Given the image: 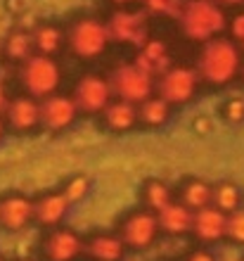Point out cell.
<instances>
[{"mask_svg": "<svg viewBox=\"0 0 244 261\" xmlns=\"http://www.w3.org/2000/svg\"><path fill=\"white\" fill-rule=\"evenodd\" d=\"M225 235H228L230 240L244 245V212L235 209V212L225 219Z\"/></svg>", "mask_w": 244, "mask_h": 261, "instance_id": "obj_26", "label": "cell"}, {"mask_svg": "<svg viewBox=\"0 0 244 261\" xmlns=\"http://www.w3.org/2000/svg\"><path fill=\"white\" fill-rule=\"evenodd\" d=\"M223 114H225V119H228V121H232V124L242 121V119H244V100H242V97H235V100H230V102L225 105Z\"/></svg>", "mask_w": 244, "mask_h": 261, "instance_id": "obj_29", "label": "cell"}, {"mask_svg": "<svg viewBox=\"0 0 244 261\" xmlns=\"http://www.w3.org/2000/svg\"><path fill=\"white\" fill-rule=\"evenodd\" d=\"M149 12H156V14H173L178 17L180 7H183V0H145Z\"/></svg>", "mask_w": 244, "mask_h": 261, "instance_id": "obj_28", "label": "cell"}, {"mask_svg": "<svg viewBox=\"0 0 244 261\" xmlns=\"http://www.w3.org/2000/svg\"><path fill=\"white\" fill-rule=\"evenodd\" d=\"M0 53H3V43H0Z\"/></svg>", "mask_w": 244, "mask_h": 261, "instance_id": "obj_38", "label": "cell"}, {"mask_svg": "<svg viewBox=\"0 0 244 261\" xmlns=\"http://www.w3.org/2000/svg\"><path fill=\"white\" fill-rule=\"evenodd\" d=\"M67 43L78 57H97L107 48L109 31L102 21L86 17V19H78L69 29Z\"/></svg>", "mask_w": 244, "mask_h": 261, "instance_id": "obj_4", "label": "cell"}, {"mask_svg": "<svg viewBox=\"0 0 244 261\" xmlns=\"http://www.w3.org/2000/svg\"><path fill=\"white\" fill-rule=\"evenodd\" d=\"M24 261H31V259H24Z\"/></svg>", "mask_w": 244, "mask_h": 261, "instance_id": "obj_39", "label": "cell"}, {"mask_svg": "<svg viewBox=\"0 0 244 261\" xmlns=\"http://www.w3.org/2000/svg\"><path fill=\"white\" fill-rule=\"evenodd\" d=\"M67 197L64 195H45L43 199H38L34 206V216L41 221L43 226H55L60 223L64 212H67Z\"/></svg>", "mask_w": 244, "mask_h": 261, "instance_id": "obj_18", "label": "cell"}, {"mask_svg": "<svg viewBox=\"0 0 244 261\" xmlns=\"http://www.w3.org/2000/svg\"><path fill=\"white\" fill-rule=\"evenodd\" d=\"M76 117V102L64 95L48 97L41 107V121L48 126L50 130H62L67 128Z\"/></svg>", "mask_w": 244, "mask_h": 261, "instance_id": "obj_12", "label": "cell"}, {"mask_svg": "<svg viewBox=\"0 0 244 261\" xmlns=\"http://www.w3.org/2000/svg\"><path fill=\"white\" fill-rule=\"evenodd\" d=\"M21 83L34 97H48L60 86V67L48 55H34L24 60Z\"/></svg>", "mask_w": 244, "mask_h": 261, "instance_id": "obj_3", "label": "cell"}, {"mask_svg": "<svg viewBox=\"0 0 244 261\" xmlns=\"http://www.w3.org/2000/svg\"><path fill=\"white\" fill-rule=\"evenodd\" d=\"M199 76L209 83H228L239 71V53L225 38H211L204 43L202 53L197 57Z\"/></svg>", "mask_w": 244, "mask_h": 261, "instance_id": "obj_2", "label": "cell"}, {"mask_svg": "<svg viewBox=\"0 0 244 261\" xmlns=\"http://www.w3.org/2000/svg\"><path fill=\"white\" fill-rule=\"evenodd\" d=\"M116 3H130V0H116Z\"/></svg>", "mask_w": 244, "mask_h": 261, "instance_id": "obj_37", "label": "cell"}, {"mask_svg": "<svg viewBox=\"0 0 244 261\" xmlns=\"http://www.w3.org/2000/svg\"><path fill=\"white\" fill-rule=\"evenodd\" d=\"M197 90V74L192 69H169L161 74L159 81V93L161 100H166L169 105H178V102H187Z\"/></svg>", "mask_w": 244, "mask_h": 261, "instance_id": "obj_8", "label": "cell"}, {"mask_svg": "<svg viewBox=\"0 0 244 261\" xmlns=\"http://www.w3.org/2000/svg\"><path fill=\"white\" fill-rule=\"evenodd\" d=\"M109 38L119 43H128V45H143L149 36V27L143 12H133V10H119L112 14L107 24Z\"/></svg>", "mask_w": 244, "mask_h": 261, "instance_id": "obj_5", "label": "cell"}, {"mask_svg": "<svg viewBox=\"0 0 244 261\" xmlns=\"http://www.w3.org/2000/svg\"><path fill=\"white\" fill-rule=\"evenodd\" d=\"M145 199H147V204L152 206V209L159 212L161 206H166L171 202V193L164 183H159V180H149L147 186H145Z\"/></svg>", "mask_w": 244, "mask_h": 261, "instance_id": "obj_25", "label": "cell"}, {"mask_svg": "<svg viewBox=\"0 0 244 261\" xmlns=\"http://www.w3.org/2000/svg\"><path fill=\"white\" fill-rule=\"evenodd\" d=\"M31 216H34V204L26 197L12 195V197H5L0 202V223L10 230L24 228L31 221Z\"/></svg>", "mask_w": 244, "mask_h": 261, "instance_id": "obj_15", "label": "cell"}, {"mask_svg": "<svg viewBox=\"0 0 244 261\" xmlns=\"http://www.w3.org/2000/svg\"><path fill=\"white\" fill-rule=\"evenodd\" d=\"M112 86L126 102H143L152 93V76L133 64V67H119L112 74Z\"/></svg>", "mask_w": 244, "mask_h": 261, "instance_id": "obj_7", "label": "cell"}, {"mask_svg": "<svg viewBox=\"0 0 244 261\" xmlns=\"http://www.w3.org/2000/svg\"><path fill=\"white\" fill-rule=\"evenodd\" d=\"M62 41H64V36H62V31L57 27H41L34 36L36 48L41 50L43 55H52V53H57V50L62 48Z\"/></svg>", "mask_w": 244, "mask_h": 261, "instance_id": "obj_23", "label": "cell"}, {"mask_svg": "<svg viewBox=\"0 0 244 261\" xmlns=\"http://www.w3.org/2000/svg\"><path fill=\"white\" fill-rule=\"evenodd\" d=\"M232 34H235V38H237L239 45L244 48V12L232 19Z\"/></svg>", "mask_w": 244, "mask_h": 261, "instance_id": "obj_30", "label": "cell"}, {"mask_svg": "<svg viewBox=\"0 0 244 261\" xmlns=\"http://www.w3.org/2000/svg\"><path fill=\"white\" fill-rule=\"evenodd\" d=\"M7 124L14 130H31L41 121V107L31 100V97H17L5 107Z\"/></svg>", "mask_w": 244, "mask_h": 261, "instance_id": "obj_14", "label": "cell"}, {"mask_svg": "<svg viewBox=\"0 0 244 261\" xmlns=\"http://www.w3.org/2000/svg\"><path fill=\"white\" fill-rule=\"evenodd\" d=\"M221 3H239V0H221Z\"/></svg>", "mask_w": 244, "mask_h": 261, "instance_id": "obj_36", "label": "cell"}, {"mask_svg": "<svg viewBox=\"0 0 244 261\" xmlns=\"http://www.w3.org/2000/svg\"><path fill=\"white\" fill-rule=\"evenodd\" d=\"M187 261H216V259H213V256H211L209 252L199 249V252H192V254L187 256Z\"/></svg>", "mask_w": 244, "mask_h": 261, "instance_id": "obj_31", "label": "cell"}, {"mask_svg": "<svg viewBox=\"0 0 244 261\" xmlns=\"http://www.w3.org/2000/svg\"><path fill=\"white\" fill-rule=\"evenodd\" d=\"M7 107V93H5V86L0 83V112H5Z\"/></svg>", "mask_w": 244, "mask_h": 261, "instance_id": "obj_33", "label": "cell"}, {"mask_svg": "<svg viewBox=\"0 0 244 261\" xmlns=\"http://www.w3.org/2000/svg\"><path fill=\"white\" fill-rule=\"evenodd\" d=\"M178 21L192 41H211L225 27V14L213 0H187L183 3Z\"/></svg>", "mask_w": 244, "mask_h": 261, "instance_id": "obj_1", "label": "cell"}, {"mask_svg": "<svg viewBox=\"0 0 244 261\" xmlns=\"http://www.w3.org/2000/svg\"><path fill=\"white\" fill-rule=\"evenodd\" d=\"M138 117L143 119L147 126H161L169 119V102L161 97H147L140 102V112Z\"/></svg>", "mask_w": 244, "mask_h": 261, "instance_id": "obj_20", "label": "cell"}, {"mask_svg": "<svg viewBox=\"0 0 244 261\" xmlns=\"http://www.w3.org/2000/svg\"><path fill=\"white\" fill-rule=\"evenodd\" d=\"M135 64L143 71H147L149 76L154 74H164L171 69V50L166 43L154 41V38H147V41L140 45V53H138Z\"/></svg>", "mask_w": 244, "mask_h": 261, "instance_id": "obj_11", "label": "cell"}, {"mask_svg": "<svg viewBox=\"0 0 244 261\" xmlns=\"http://www.w3.org/2000/svg\"><path fill=\"white\" fill-rule=\"evenodd\" d=\"M159 230H161V228H159V221H156L154 214L138 212V214H130L128 219L121 221V226H119V238H121L123 245H128V247L145 249L156 240Z\"/></svg>", "mask_w": 244, "mask_h": 261, "instance_id": "obj_6", "label": "cell"}, {"mask_svg": "<svg viewBox=\"0 0 244 261\" xmlns=\"http://www.w3.org/2000/svg\"><path fill=\"white\" fill-rule=\"evenodd\" d=\"M211 195H213V190L206 183L190 180V183L183 186V204L190 206V209H202V206H206L211 202Z\"/></svg>", "mask_w": 244, "mask_h": 261, "instance_id": "obj_21", "label": "cell"}, {"mask_svg": "<svg viewBox=\"0 0 244 261\" xmlns=\"http://www.w3.org/2000/svg\"><path fill=\"white\" fill-rule=\"evenodd\" d=\"M123 240L119 235L97 233L86 242V252L95 261H119L123 256Z\"/></svg>", "mask_w": 244, "mask_h": 261, "instance_id": "obj_17", "label": "cell"}, {"mask_svg": "<svg viewBox=\"0 0 244 261\" xmlns=\"http://www.w3.org/2000/svg\"><path fill=\"white\" fill-rule=\"evenodd\" d=\"M10 10H21V7H24V0H10Z\"/></svg>", "mask_w": 244, "mask_h": 261, "instance_id": "obj_34", "label": "cell"}, {"mask_svg": "<svg viewBox=\"0 0 244 261\" xmlns=\"http://www.w3.org/2000/svg\"><path fill=\"white\" fill-rule=\"evenodd\" d=\"M31 45H34V38L24 31H14V34L7 36L5 45H3V53H5L10 60H26L31 57Z\"/></svg>", "mask_w": 244, "mask_h": 261, "instance_id": "obj_22", "label": "cell"}, {"mask_svg": "<svg viewBox=\"0 0 244 261\" xmlns=\"http://www.w3.org/2000/svg\"><path fill=\"white\" fill-rule=\"evenodd\" d=\"M211 199L216 202V209H221L223 214L225 212L232 214L239 206V190L232 186V183H221V186L213 190Z\"/></svg>", "mask_w": 244, "mask_h": 261, "instance_id": "obj_24", "label": "cell"}, {"mask_svg": "<svg viewBox=\"0 0 244 261\" xmlns=\"http://www.w3.org/2000/svg\"><path fill=\"white\" fill-rule=\"evenodd\" d=\"M195 128L199 130V133H206V130L211 128V121H209V119H204V117H199V119L195 121Z\"/></svg>", "mask_w": 244, "mask_h": 261, "instance_id": "obj_32", "label": "cell"}, {"mask_svg": "<svg viewBox=\"0 0 244 261\" xmlns=\"http://www.w3.org/2000/svg\"><path fill=\"white\" fill-rule=\"evenodd\" d=\"M109 93H112V86L102 76L88 74L83 76L78 81V86H76L74 102L83 112H100L109 105Z\"/></svg>", "mask_w": 244, "mask_h": 261, "instance_id": "obj_9", "label": "cell"}, {"mask_svg": "<svg viewBox=\"0 0 244 261\" xmlns=\"http://www.w3.org/2000/svg\"><path fill=\"white\" fill-rule=\"evenodd\" d=\"M83 242L81 238L67 228L52 230L43 242V252L48 256V261H74L76 256L81 254Z\"/></svg>", "mask_w": 244, "mask_h": 261, "instance_id": "obj_10", "label": "cell"}, {"mask_svg": "<svg viewBox=\"0 0 244 261\" xmlns=\"http://www.w3.org/2000/svg\"><path fill=\"white\" fill-rule=\"evenodd\" d=\"M0 261H3V259H0Z\"/></svg>", "mask_w": 244, "mask_h": 261, "instance_id": "obj_40", "label": "cell"}, {"mask_svg": "<svg viewBox=\"0 0 244 261\" xmlns=\"http://www.w3.org/2000/svg\"><path fill=\"white\" fill-rule=\"evenodd\" d=\"M3 128H5V126H3V121H0V138H3Z\"/></svg>", "mask_w": 244, "mask_h": 261, "instance_id": "obj_35", "label": "cell"}, {"mask_svg": "<svg viewBox=\"0 0 244 261\" xmlns=\"http://www.w3.org/2000/svg\"><path fill=\"white\" fill-rule=\"evenodd\" d=\"M192 219H195V214L190 212V206L176 204V202H169L166 206H161V209H159V216H156L159 228L171 235L187 233L192 228Z\"/></svg>", "mask_w": 244, "mask_h": 261, "instance_id": "obj_16", "label": "cell"}, {"mask_svg": "<svg viewBox=\"0 0 244 261\" xmlns=\"http://www.w3.org/2000/svg\"><path fill=\"white\" fill-rule=\"evenodd\" d=\"M104 121H107L109 128L114 130H126L138 121V112L133 107V102H112L104 107Z\"/></svg>", "mask_w": 244, "mask_h": 261, "instance_id": "obj_19", "label": "cell"}, {"mask_svg": "<svg viewBox=\"0 0 244 261\" xmlns=\"http://www.w3.org/2000/svg\"><path fill=\"white\" fill-rule=\"evenodd\" d=\"M192 230L199 240L213 242L225 235V214L213 206H202L192 219Z\"/></svg>", "mask_w": 244, "mask_h": 261, "instance_id": "obj_13", "label": "cell"}, {"mask_svg": "<svg viewBox=\"0 0 244 261\" xmlns=\"http://www.w3.org/2000/svg\"><path fill=\"white\" fill-rule=\"evenodd\" d=\"M86 193H88V178L86 176H76V178H71L67 183L62 195L67 197V202H78V199L86 197Z\"/></svg>", "mask_w": 244, "mask_h": 261, "instance_id": "obj_27", "label": "cell"}]
</instances>
